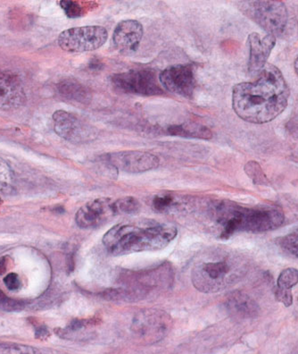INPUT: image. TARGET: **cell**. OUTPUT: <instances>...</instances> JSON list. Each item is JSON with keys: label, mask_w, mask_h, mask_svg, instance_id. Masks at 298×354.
Here are the masks:
<instances>
[{"label": "cell", "mask_w": 298, "mask_h": 354, "mask_svg": "<svg viewBox=\"0 0 298 354\" xmlns=\"http://www.w3.org/2000/svg\"><path fill=\"white\" fill-rule=\"evenodd\" d=\"M101 65H103L101 64L100 62H98V60H97V62H94L93 60L91 62V65H89V68H91L92 70L100 69Z\"/></svg>", "instance_id": "obj_34"}, {"label": "cell", "mask_w": 298, "mask_h": 354, "mask_svg": "<svg viewBox=\"0 0 298 354\" xmlns=\"http://www.w3.org/2000/svg\"><path fill=\"white\" fill-rule=\"evenodd\" d=\"M279 245L298 258V228L279 239Z\"/></svg>", "instance_id": "obj_25"}, {"label": "cell", "mask_w": 298, "mask_h": 354, "mask_svg": "<svg viewBox=\"0 0 298 354\" xmlns=\"http://www.w3.org/2000/svg\"><path fill=\"white\" fill-rule=\"evenodd\" d=\"M167 131L171 135L183 138L210 140L213 137V133L209 128L198 123L174 124L169 126Z\"/></svg>", "instance_id": "obj_19"}, {"label": "cell", "mask_w": 298, "mask_h": 354, "mask_svg": "<svg viewBox=\"0 0 298 354\" xmlns=\"http://www.w3.org/2000/svg\"><path fill=\"white\" fill-rule=\"evenodd\" d=\"M245 172L249 177L251 178L255 184H269V180L267 179L263 169L257 162H247L245 166Z\"/></svg>", "instance_id": "obj_23"}, {"label": "cell", "mask_w": 298, "mask_h": 354, "mask_svg": "<svg viewBox=\"0 0 298 354\" xmlns=\"http://www.w3.org/2000/svg\"><path fill=\"white\" fill-rule=\"evenodd\" d=\"M13 191V173L8 163L0 157V192L9 193Z\"/></svg>", "instance_id": "obj_21"}, {"label": "cell", "mask_w": 298, "mask_h": 354, "mask_svg": "<svg viewBox=\"0 0 298 354\" xmlns=\"http://www.w3.org/2000/svg\"><path fill=\"white\" fill-rule=\"evenodd\" d=\"M276 41L277 38L272 34H267L264 38L256 32L249 35V72L250 74L257 76L264 69L275 46Z\"/></svg>", "instance_id": "obj_16"}, {"label": "cell", "mask_w": 298, "mask_h": 354, "mask_svg": "<svg viewBox=\"0 0 298 354\" xmlns=\"http://www.w3.org/2000/svg\"><path fill=\"white\" fill-rule=\"evenodd\" d=\"M108 38L102 26H83L65 30L58 37V45L65 52L82 53L100 49Z\"/></svg>", "instance_id": "obj_7"}, {"label": "cell", "mask_w": 298, "mask_h": 354, "mask_svg": "<svg viewBox=\"0 0 298 354\" xmlns=\"http://www.w3.org/2000/svg\"><path fill=\"white\" fill-rule=\"evenodd\" d=\"M112 85L116 90L124 93L141 96H159L163 91L157 79V74L151 69L130 70L115 74L111 77Z\"/></svg>", "instance_id": "obj_8"}, {"label": "cell", "mask_w": 298, "mask_h": 354, "mask_svg": "<svg viewBox=\"0 0 298 354\" xmlns=\"http://www.w3.org/2000/svg\"><path fill=\"white\" fill-rule=\"evenodd\" d=\"M298 283V270L294 267H288L283 270L278 278L277 285L278 288L284 290H290Z\"/></svg>", "instance_id": "obj_22"}, {"label": "cell", "mask_w": 298, "mask_h": 354, "mask_svg": "<svg viewBox=\"0 0 298 354\" xmlns=\"http://www.w3.org/2000/svg\"><path fill=\"white\" fill-rule=\"evenodd\" d=\"M242 11L261 28L273 36L285 34L288 22L286 5L279 0L242 2Z\"/></svg>", "instance_id": "obj_6"}, {"label": "cell", "mask_w": 298, "mask_h": 354, "mask_svg": "<svg viewBox=\"0 0 298 354\" xmlns=\"http://www.w3.org/2000/svg\"><path fill=\"white\" fill-rule=\"evenodd\" d=\"M59 3H60L62 10L65 11V14L69 19H80L85 14L84 8L78 2L62 0Z\"/></svg>", "instance_id": "obj_26"}, {"label": "cell", "mask_w": 298, "mask_h": 354, "mask_svg": "<svg viewBox=\"0 0 298 354\" xmlns=\"http://www.w3.org/2000/svg\"><path fill=\"white\" fill-rule=\"evenodd\" d=\"M214 215L222 225L220 237L228 239L238 232L262 233L281 227L284 213L274 205L244 207L229 201H218L214 205Z\"/></svg>", "instance_id": "obj_2"}, {"label": "cell", "mask_w": 298, "mask_h": 354, "mask_svg": "<svg viewBox=\"0 0 298 354\" xmlns=\"http://www.w3.org/2000/svg\"><path fill=\"white\" fill-rule=\"evenodd\" d=\"M124 287H120L124 302H135L147 297L152 291L163 289L172 284V270L169 265L156 269L142 270L124 276Z\"/></svg>", "instance_id": "obj_5"}, {"label": "cell", "mask_w": 298, "mask_h": 354, "mask_svg": "<svg viewBox=\"0 0 298 354\" xmlns=\"http://www.w3.org/2000/svg\"><path fill=\"white\" fill-rule=\"evenodd\" d=\"M54 130L56 135L71 144H87L95 141L98 136V130L78 115L58 110L53 114Z\"/></svg>", "instance_id": "obj_9"}, {"label": "cell", "mask_w": 298, "mask_h": 354, "mask_svg": "<svg viewBox=\"0 0 298 354\" xmlns=\"http://www.w3.org/2000/svg\"><path fill=\"white\" fill-rule=\"evenodd\" d=\"M275 297L277 300L284 305L286 307H290L293 303V296H292L290 290H284L277 287Z\"/></svg>", "instance_id": "obj_29"}, {"label": "cell", "mask_w": 298, "mask_h": 354, "mask_svg": "<svg viewBox=\"0 0 298 354\" xmlns=\"http://www.w3.org/2000/svg\"><path fill=\"white\" fill-rule=\"evenodd\" d=\"M0 203H1V200H0Z\"/></svg>", "instance_id": "obj_36"}, {"label": "cell", "mask_w": 298, "mask_h": 354, "mask_svg": "<svg viewBox=\"0 0 298 354\" xmlns=\"http://www.w3.org/2000/svg\"><path fill=\"white\" fill-rule=\"evenodd\" d=\"M176 236L177 229L171 225L141 228L117 225L104 236L103 245L110 254L123 256L165 248Z\"/></svg>", "instance_id": "obj_3"}, {"label": "cell", "mask_w": 298, "mask_h": 354, "mask_svg": "<svg viewBox=\"0 0 298 354\" xmlns=\"http://www.w3.org/2000/svg\"><path fill=\"white\" fill-rule=\"evenodd\" d=\"M8 269V258L2 257L0 258V275H3L7 272Z\"/></svg>", "instance_id": "obj_33"}, {"label": "cell", "mask_w": 298, "mask_h": 354, "mask_svg": "<svg viewBox=\"0 0 298 354\" xmlns=\"http://www.w3.org/2000/svg\"><path fill=\"white\" fill-rule=\"evenodd\" d=\"M288 129L290 133L296 138H298V118L291 119L288 124Z\"/></svg>", "instance_id": "obj_32"}, {"label": "cell", "mask_w": 298, "mask_h": 354, "mask_svg": "<svg viewBox=\"0 0 298 354\" xmlns=\"http://www.w3.org/2000/svg\"><path fill=\"white\" fill-rule=\"evenodd\" d=\"M26 102L25 88L14 74L0 69V109L13 110Z\"/></svg>", "instance_id": "obj_15"}, {"label": "cell", "mask_w": 298, "mask_h": 354, "mask_svg": "<svg viewBox=\"0 0 298 354\" xmlns=\"http://www.w3.org/2000/svg\"><path fill=\"white\" fill-rule=\"evenodd\" d=\"M115 214V201L111 199L100 198L80 208L76 220L80 228H93L105 224Z\"/></svg>", "instance_id": "obj_13"}, {"label": "cell", "mask_w": 298, "mask_h": 354, "mask_svg": "<svg viewBox=\"0 0 298 354\" xmlns=\"http://www.w3.org/2000/svg\"><path fill=\"white\" fill-rule=\"evenodd\" d=\"M4 283L5 287H7L8 289L10 291H16L19 289L21 287L19 276L16 273L8 274V275L4 278Z\"/></svg>", "instance_id": "obj_30"}, {"label": "cell", "mask_w": 298, "mask_h": 354, "mask_svg": "<svg viewBox=\"0 0 298 354\" xmlns=\"http://www.w3.org/2000/svg\"><path fill=\"white\" fill-rule=\"evenodd\" d=\"M56 90L60 96L70 101L85 104L91 99L89 89L74 79H65L56 85Z\"/></svg>", "instance_id": "obj_17"}, {"label": "cell", "mask_w": 298, "mask_h": 354, "mask_svg": "<svg viewBox=\"0 0 298 354\" xmlns=\"http://www.w3.org/2000/svg\"><path fill=\"white\" fill-rule=\"evenodd\" d=\"M159 82L167 91L183 98H192L196 87L195 73L190 65H175L165 68Z\"/></svg>", "instance_id": "obj_12"}, {"label": "cell", "mask_w": 298, "mask_h": 354, "mask_svg": "<svg viewBox=\"0 0 298 354\" xmlns=\"http://www.w3.org/2000/svg\"><path fill=\"white\" fill-rule=\"evenodd\" d=\"M49 335L50 333L49 331V329H47V327L41 326L37 327V329H36V338L41 339V340H43V339L49 338Z\"/></svg>", "instance_id": "obj_31"}, {"label": "cell", "mask_w": 298, "mask_h": 354, "mask_svg": "<svg viewBox=\"0 0 298 354\" xmlns=\"http://www.w3.org/2000/svg\"><path fill=\"white\" fill-rule=\"evenodd\" d=\"M172 318L160 309H145L133 318L132 331L147 342L165 338L171 327Z\"/></svg>", "instance_id": "obj_10"}, {"label": "cell", "mask_w": 298, "mask_h": 354, "mask_svg": "<svg viewBox=\"0 0 298 354\" xmlns=\"http://www.w3.org/2000/svg\"><path fill=\"white\" fill-rule=\"evenodd\" d=\"M23 307H25V303L22 300L12 299L0 289V309L5 311H17L23 309Z\"/></svg>", "instance_id": "obj_27"}, {"label": "cell", "mask_w": 298, "mask_h": 354, "mask_svg": "<svg viewBox=\"0 0 298 354\" xmlns=\"http://www.w3.org/2000/svg\"><path fill=\"white\" fill-rule=\"evenodd\" d=\"M172 202H174V199H172V196H157V197L154 199L153 206L154 210L159 211V212H162V211H165L168 209V208L172 204Z\"/></svg>", "instance_id": "obj_28"}, {"label": "cell", "mask_w": 298, "mask_h": 354, "mask_svg": "<svg viewBox=\"0 0 298 354\" xmlns=\"http://www.w3.org/2000/svg\"><path fill=\"white\" fill-rule=\"evenodd\" d=\"M104 162L113 168L130 174L153 170L160 165L156 155L139 151H124L104 156Z\"/></svg>", "instance_id": "obj_11"}, {"label": "cell", "mask_w": 298, "mask_h": 354, "mask_svg": "<svg viewBox=\"0 0 298 354\" xmlns=\"http://www.w3.org/2000/svg\"><path fill=\"white\" fill-rule=\"evenodd\" d=\"M290 96V88L281 70L267 64L255 81L234 86L232 108L247 123L266 124L287 109Z\"/></svg>", "instance_id": "obj_1"}, {"label": "cell", "mask_w": 298, "mask_h": 354, "mask_svg": "<svg viewBox=\"0 0 298 354\" xmlns=\"http://www.w3.org/2000/svg\"><path fill=\"white\" fill-rule=\"evenodd\" d=\"M242 269L234 258L203 257L193 267L194 287L202 293H217L242 276Z\"/></svg>", "instance_id": "obj_4"}, {"label": "cell", "mask_w": 298, "mask_h": 354, "mask_svg": "<svg viewBox=\"0 0 298 354\" xmlns=\"http://www.w3.org/2000/svg\"><path fill=\"white\" fill-rule=\"evenodd\" d=\"M116 214H133L138 212L141 209V203L136 198L124 197L115 201Z\"/></svg>", "instance_id": "obj_24"}, {"label": "cell", "mask_w": 298, "mask_h": 354, "mask_svg": "<svg viewBox=\"0 0 298 354\" xmlns=\"http://www.w3.org/2000/svg\"><path fill=\"white\" fill-rule=\"evenodd\" d=\"M227 307L231 314L240 318H250L257 313V305L246 294H233L227 302Z\"/></svg>", "instance_id": "obj_18"}, {"label": "cell", "mask_w": 298, "mask_h": 354, "mask_svg": "<svg viewBox=\"0 0 298 354\" xmlns=\"http://www.w3.org/2000/svg\"><path fill=\"white\" fill-rule=\"evenodd\" d=\"M294 68H295V72H296L297 76H298V56H297V58L295 59Z\"/></svg>", "instance_id": "obj_35"}, {"label": "cell", "mask_w": 298, "mask_h": 354, "mask_svg": "<svg viewBox=\"0 0 298 354\" xmlns=\"http://www.w3.org/2000/svg\"><path fill=\"white\" fill-rule=\"evenodd\" d=\"M0 354H41L37 348L30 345L5 343L0 341Z\"/></svg>", "instance_id": "obj_20"}, {"label": "cell", "mask_w": 298, "mask_h": 354, "mask_svg": "<svg viewBox=\"0 0 298 354\" xmlns=\"http://www.w3.org/2000/svg\"><path fill=\"white\" fill-rule=\"evenodd\" d=\"M143 34H144V28L139 21H122L115 29L113 43L119 52L132 54L138 49Z\"/></svg>", "instance_id": "obj_14"}]
</instances>
